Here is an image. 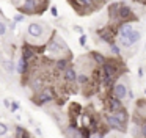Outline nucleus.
<instances>
[{"mask_svg": "<svg viewBox=\"0 0 146 138\" xmlns=\"http://www.w3.org/2000/svg\"><path fill=\"white\" fill-rule=\"evenodd\" d=\"M44 52L50 58L57 60V58H61V56H69V47L66 46L63 38H60L57 33H52L44 46Z\"/></svg>", "mask_w": 146, "mask_h": 138, "instance_id": "obj_1", "label": "nucleus"}, {"mask_svg": "<svg viewBox=\"0 0 146 138\" xmlns=\"http://www.w3.org/2000/svg\"><path fill=\"white\" fill-rule=\"evenodd\" d=\"M54 100H57V90L54 86H50V85L44 86L41 91L33 94V97H32V102L36 107H44L47 104H52Z\"/></svg>", "mask_w": 146, "mask_h": 138, "instance_id": "obj_2", "label": "nucleus"}, {"mask_svg": "<svg viewBox=\"0 0 146 138\" xmlns=\"http://www.w3.org/2000/svg\"><path fill=\"white\" fill-rule=\"evenodd\" d=\"M27 34L32 38V41H39L41 38L47 36V28L41 22H30L27 25Z\"/></svg>", "mask_w": 146, "mask_h": 138, "instance_id": "obj_3", "label": "nucleus"}, {"mask_svg": "<svg viewBox=\"0 0 146 138\" xmlns=\"http://www.w3.org/2000/svg\"><path fill=\"white\" fill-rule=\"evenodd\" d=\"M32 75H29V86L32 88L33 93H38V91H41L44 86H47V77H46L44 74H35L32 69V72H30Z\"/></svg>", "mask_w": 146, "mask_h": 138, "instance_id": "obj_4", "label": "nucleus"}, {"mask_svg": "<svg viewBox=\"0 0 146 138\" xmlns=\"http://www.w3.org/2000/svg\"><path fill=\"white\" fill-rule=\"evenodd\" d=\"M118 21H119V24L121 22H130L132 24L133 21H137V16L133 13V9L129 5H126L124 2H121L119 9H118Z\"/></svg>", "mask_w": 146, "mask_h": 138, "instance_id": "obj_5", "label": "nucleus"}, {"mask_svg": "<svg viewBox=\"0 0 146 138\" xmlns=\"http://www.w3.org/2000/svg\"><path fill=\"white\" fill-rule=\"evenodd\" d=\"M104 122H105V125H107L108 129H111V130L121 132V133L127 130V125L123 124V122H119L111 113H105L104 115Z\"/></svg>", "mask_w": 146, "mask_h": 138, "instance_id": "obj_6", "label": "nucleus"}, {"mask_svg": "<svg viewBox=\"0 0 146 138\" xmlns=\"http://www.w3.org/2000/svg\"><path fill=\"white\" fill-rule=\"evenodd\" d=\"M21 56H22L24 60H27L30 64L35 63V61H38V53L35 52V47H33V44H30V42H25L22 47H21Z\"/></svg>", "mask_w": 146, "mask_h": 138, "instance_id": "obj_7", "label": "nucleus"}, {"mask_svg": "<svg viewBox=\"0 0 146 138\" xmlns=\"http://www.w3.org/2000/svg\"><path fill=\"white\" fill-rule=\"evenodd\" d=\"M14 64H16V72L21 75V77L29 78L30 72H32V64H30L27 60H24L22 56H19V58H17V61L14 63Z\"/></svg>", "mask_w": 146, "mask_h": 138, "instance_id": "obj_8", "label": "nucleus"}, {"mask_svg": "<svg viewBox=\"0 0 146 138\" xmlns=\"http://www.w3.org/2000/svg\"><path fill=\"white\" fill-rule=\"evenodd\" d=\"M96 33H98L99 39H101L102 42L108 44V46L115 42V30L111 27H102V28H99Z\"/></svg>", "mask_w": 146, "mask_h": 138, "instance_id": "obj_9", "label": "nucleus"}, {"mask_svg": "<svg viewBox=\"0 0 146 138\" xmlns=\"http://www.w3.org/2000/svg\"><path fill=\"white\" fill-rule=\"evenodd\" d=\"M127 91H129V88H127L126 83H123V82H118V83L113 85V88L110 90V94L113 97H116V99L123 100L127 97Z\"/></svg>", "mask_w": 146, "mask_h": 138, "instance_id": "obj_10", "label": "nucleus"}, {"mask_svg": "<svg viewBox=\"0 0 146 138\" xmlns=\"http://www.w3.org/2000/svg\"><path fill=\"white\" fill-rule=\"evenodd\" d=\"M61 77H63V82L66 85H76V80H77V71L72 64H69L63 72H61Z\"/></svg>", "mask_w": 146, "mask_h": 138, "instance_id": "obj_11", "label": "nucleus"}, {"mask_svg": "<svg viewBox=\"0 0 146 138\" xmlns=\"http://www.w3.org/2000/svg\"><path fill=\"white\" fill-rule=\"evenodd\" d=\"M140 38H141V33H140L138 30H133L129 36L119 38V44L123 47H132L135 42H138V41H140Z\"/></svg>", "mask_w": 146, "mask_h": 138, "instance_id": "obj_12", "label": "nucleus"}, {"mask_svg": "<svg viewBox=\"0 0 146 138\" xmlns=\"http://www.w3.org/2000/svg\"><path fill=\"white\" fill-rule=\"evenodd\" d=\"M105 105H107L108 113H115V111H118V110H123V108H124L123 100H119V99H116V97H113L111 94L107 97V99H105Z\"/></svg>", "mask_w": 146, "mask_h": 138, "instance_id": "obj_13", "label": "nucleus"}, {"mask_svg": "<svg viewBox=\"0 0 146 138\" xmlns=\"http://www.w3.org/2000/svg\"><path fill=\"white\" fill-rule=\"evenodd\" d=\"M52 63H54V71H57L58 74H61V72L71 64V60H69V56H61V58L54 60Z\"/></svg>", "mask_w": 146, "mask_h": 138, "instance_id": "obj_14", "label": "nucleus"}, {"mask_svg": "<svg viewBox=\"0 0 146 138\" xmlns=\"http://www.w3.org/2000/svg\"><path fill=\"white\" fill-rule=\"evenodd\" d=\"M121 2H111V5H108V17H110V22L113 25H118L119 21H118V9H119Z\"/></svg>", "mask_w": 146, "mask_h": 138, "instance_id": "obj_15", "label": "nucleus"}, {"mask_svg": "<svg viewBox=\"0 0 146 138\" xmlns=\"http://www.w3.org/2000/svg\"><path fill=\"white\" fill-rule=\"evenodd\" d=\"M132 31H133V25L130 24V22H121V24L116 25V33L119 34V38L129 36Z\"/></svg>", "mask_w": 146, "mask_h": 138, "instance_id": "obj_16", "label": "nucleus"}, {"mask_svg": "<svg viewBox=\"0 0 146 138\" xmlns=\"http://www.w3.org/2000/svg\"><path fill=\"white\" fill-rule=\"evenodd\" d=\"M88 56H90V60L94 63V66H98V68L104 64L105 60H107V58H105V55H102V53L98 52V50H91V52L88 53Z\"/></svg>", "mask_w": 146, "mask_h": 138, "instance_id": "obj_17", "label": "nucleus"}, {"mask_svg": "<svg viewBox=\"0 0 146 138\" xmlns=\"http://www.w3.org/2000/svg\"><path fill=\"white\" fill-rule=\"evenodd\" d=\"M2 68H3V71L7 72V74H14V72H16V64H14V61L10 58L2 60Z\"/></svg>", "mask_w": 146, "mask_h": 138, "instance_id": "obj_18", "label": "nucleus"}, {"mask_svg": "<svg viewBox=\"0 0 146 138\" xmlns=\"http://www.w3.org/2000/svg\"><path fill=\"white\" fill-rule=\"evenodd\" d=\"M90 80H91V77H90L86 72H77V80H76V83L77 85H80V86H86V85L90 83Z\"/></svg>", "mask_w": 146, "mask_h": 138, "instance_id": "obj_19", "label": "nucleus"}, {"mask_svg": "<svg viewBox=\"0 0 146 138\" xmlns=\"http://www.w3.org/2000/svg\"><path fill=\"white\" fill-rule=\"evenodd\" d=\"M111 115H113V116H115V118H116L119 122H123V124H126V125H127V121H129V113L126 111V108L118 110V111L111 113Z\"/></svg>", "mask_w": 146, "mask_h": 138, "instance_id": "obj_20", "label": "nucleus"}, {"mask_svg": "<svg viewBox=\"0 0 146 138\" xmlns=\"http://www.w3.org/2000/svg\"><path fill=\"white\" fill-rule=\"evenodd\" d=\"M25 133H27V130H25V129H24L21 124H16V125H14V138H22Z\"/></svg>", "mask_w": 146, "mask_h": 138, "instance_id": "obj_21", "label": "nucleus"}, {"mask_svg": "<svg viewBox=\"0 0 146 138\" xmlns=\"http://www.w3.org/2000/svg\"><path fill=\"white\" fill-rule=\"evenodd\" d=\"M8 132H10V125H8L7 122L0 121V137H5Z\"/></svg>", "mask_w": 146, "mask_h": 138, "instance_id": "obj_22", "label": "nucleus"}, {"mask_svg": "<svg viewBox=\"0 0 146 138\" xmlns=\"http://www.w3.org/2000/svg\"><path fill=\"white\" fill-rule=\"evenodd\" d=\"M8 33V25H7V21H2L0 19V36H5Z\"/></svg>", "mask_w": 146, "mask_h": 138, "instance_id": "obj_23", "label": "nucleus"}, {"mask_svg": "<svg viewBox=\"0 0 146 138\" xmlns=\"http://www.w3.org/2000/svg\"><path fill=\"white\" fill-rule=\"evenodd\" d=\"M138 132H140V137L146 138V121H141L138 124Z\"/></svg>", "mask_w": 146, "mask_h": 138, "instance_id": "obj_24", "label": "nucleus"}, {"mask_svg": "<svg viewBox=\"0 0 146 138\" xmlns=\"http://www.w3.org/2000/svg\"><path fill=\"white\" fill-rule=\"evenodd\" d=\"M110 50H111V53H113V55L119 56V53H121V49H119V46H118L116 42L110 44Z\"/></svg>", "mask_w": 146, "mask_h": 138, "instance_id": "obj_25", "label": "nucleus"}, {"mask_svg": "<svg viewBox=\"0 0 146 138\" xmlns=\"http://www.w3.org/2000/svg\"><path fill=\"white\" fill-rule=\"evenodd\" d=\"M21 108V104L17 102V100H11V105H10V111L11 113H16L17 110Z\"/></svg>", "mask_w": 146, "mask_h": 138, "instance_id": "obj_26", "label": "nucleus"}, {"mask_svg": "<svg viewBox=\"0 0 146 138\" xmlns=\"http://www.w3.org/2000/svg\"><path fill=\"white\" fill-rule=\"evenodd\" d=\"M24 19H25V16H24V14L16 13V14H14V17H13V22H14V24H19V22H22Z\"/></svg>", "mask_w": 146, "mask_h": 138, "instance_id": "obj_27", "label": "nucleus"}, {"mask_svg": "<svg viewBox=\"0 0 146 138\" xmlns=\"http://www.w3.org/2000/svg\"><path fill=\"white\" fill-rule=\"evenodd\" d=\"M79 44H80L82 47H85V46H86V34H85V33L79 36Z\"/></svg>", "mask_w": 146, "mask_h": 138, "instance_id": "obj_28", "label": "nucleus"}, {"mask_svg": "<svg viewBox=\"0 0 146 138\" xmlns=\"http://www.w3.org/2000/svg\"><path fill=\"white\" fill-rule=\"evenodd\" d=\"M50 14L52 16H54V17H58V8H57V6H50Z\"/></svg>", "mask_w": 146, "mask_h": 138, "instance_id": "obj_29", "label": "nucleus"}, {"mask_svg": "<svg viewBox=\"0 0 146 138\" xmlns=\"http://www.w3.org/2000/svg\"><path fill=\"white\" fill-rule=\"evenodd\" d=\"M90 138H104V133H101V132H91V137Z\"/></svg>", "mask_w": 146, "mask_h": 138, "instance_id": "obj_30", "label": "nucleus"}, {"mask_svg": "<svg viewBox=\"0 0 146 138\" xmlns=\"http://www.w3.org/2000/svg\"><path fill=\"white\" fill-rule=\"evenodd\" d=\"M105 2H107V0H93V3L96 5V8H98V6H101V5H104Z\"/></svg>", "mask_w": 146, "mask_h": 138, "instance_id": "obj_31", "label": "nucleus"}, {"mask_svg": "<svg viewBox=\"0 0 146 138\" xmlns=\"http://www.w3.org/2000/svg\"><path fill=\"white\" fill-rule=\"evenodd\" d=\"M10 105H11V99H3V107L10 110Z\"/></svg>", "mask_w": 146, "mask_h": 138, "instance_id": "obj_32", "label": "nucleus"}, {"mask_svg": "<svg viewBox=\"0 0 146 138\" xmlns=\"http://www.w3.org/2000/svg\"><path fill=\"white\" fill-rule=\"evenodd\" d=\"M7 25H8V30H16V25H17V24H14V22L11 21V22H8Z\"/></svg>", "mask_w": 146, "mask_h": 138, "instance_id": "obj_33", "label": "nucleus"}, {"mask_svg": "<svg viewBox=\"0 0 146 138\" xmlns=\"http://www.w3.org/2000/svg\"><path fill=\"white\" fill-rule=\"evenodd\" d=\"M74 31H76V33H79V34H83V28L79 27V25H76V27H74Z\"/></svg>", "mask_w": 146, "mask_h": 138, "instance_id": "obj_34", "label": "nucleus"}, {"mask_svg": "<svg viewBox=\"0 0 146 138\" xmlns=\"http://www.w3.org/2000/svg\"><path fill=\"white\" fill-rule=\"evenodd\" d=\"M35 133L38 135V137H41V135H42V133H41V129H39V127H36V129H35Z\"/></svg>", "mask_w": 146, "mask_h": 138, "instance_id": "obj_35", "label": "nucleus"}, {"mask_svg": "<svg viewBox=\"0 0 146 138\" xmlns=\"http://www.w3.org/2000/svg\"><path fill=\"white\" fill-rule=\"evenodd\" d=\"M135 3H140V5H146V0H133Z\"/></svg>", "mask_w": 146, "mask_h": 138, "instance_id": "obj_36", "label": "nucleus"}, {"mask_svg": "<svg viewBox=\"0 0 146 138\" xmlns=\"http://www.w3.org/2000/svg\"><path fill=\"white\" fill-rule=\"evenodd\" d=\"M138 77H143V69L141 68L138 69Z\"/></svg>", "mask_w": 146, "mask_h": 138, "instance_id": "obj_37", "label": "nucleus"}, {"mask_svg": "<svg viewBox=\"0 0 146 138\" xmlns=\"http://www.w3.org/2000/svg\"><path fill=\"white\" fill-rule=\"evenodd\" d=\"M13 3H17V5H21V2H24V0H11Z\"/></svg>", "mask_w": 146, "mask_h": 138, "instance_id": "obj_38", "label": "nucleus"}, {"mask_svg": "<svg viewBox=\"0 0 146 138\" xmlns=\"http://www.w3.org/2000/svg\"><path fill=\"white\" fill-rule=\"evenodd\" d=\"M110 138H119V137H116V135H113V137H110Z\"/></svg>", "mask_w": 146, "mask_h": 138, "instance_id": "obj_39", "label": "nucleus"}, {"mask_svg": "<svg viewBox=\"0 0 146 138\" xmlns=\"http://www.w3.org/2000/svg\"><path fill=\"white\" fill-rule=\"evenodd\" d=\"M145 47H146V42H145Z\"/></svg>", "mask_w": 146, "mask_h": 138, "instance_id": "obj_40", "label": "nucleus"}]
</instances>
